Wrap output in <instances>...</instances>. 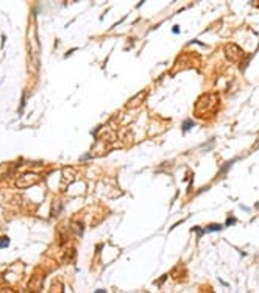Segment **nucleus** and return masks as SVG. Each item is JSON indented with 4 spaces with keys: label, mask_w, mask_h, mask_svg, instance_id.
Returning <instances> with one entry per match:
<instances>
[{
    "label": "nucleus",
    "mask_w": 259,
    "mask_h": 293,
    "mask_svg": "<svg viewBox=\"0 0 259 293\" xmlns=\"http://www.w3.org/2000/svg\"><path fill=\"white\" fill-rule=\"evenodd\" d=\"M225 55L229 61H239L243 58V50L237 44H226L225 45Z\"/></svg>",
    "instance_id": "2"
},
{
    "label": "nucleus",
    "mask_w": 259,
    "mask_h": 293,
    "mask_svg": "<svg viewBox=\"0 0 259 293\" xmlns=\"http://www.w3.org/2000/svg\"><path fill=\"white\" fill-rule=\"evenodd\" d=\"M145 94H147L145 90H144V92H139L138 95H134L133 98H130V100H128L127 106H128V108H138V106H141V103H142V101H144V98H145Z\"/></svg>",
    "instance_id": "3"
},
{
    "label": "nucleus",
    "mask_w": 259,
    "mask_h": 293,
    "mask_svg": "<svg viewBox=\"0 0 259 293\" xmlns=\"http://www.w3.org/2000/svg\"><path fill=\"white\" fill-rule=\"evenodd\" d=\"M222 229V224H208L203 231L204 232H214V231H220Z\"/></svg>",
    "instance_id": "4"
},
{
    "label": "nucleus",
    "mask_w": 259,
    "mask_h": 293,
    "mask_svg": "<svg viewBox=\"0 0 259 293\" xmlns=\"http://www.w3.org/2000/svg\"><path fill=\"white\" fill-rule=\"evenodd\" d=\"M217 103H219V97H217L215 94L201 95L195 103V115L203 117V115H208V114L214 112L215 108H217Z\"/></svg>",
    "instance_id": "1"
},
{
    "label": "nucleus",
    "mask_w": 259,
    "mask_h": 293,
    "mask_svg": "<svg viewBox=\"0 0 259 293\" xmlns=\"http://www.w3.org/2000/svg\"><path fill=\"white\" fill-rule=\"evenodd\" d=\"M192 126H194L192 118H187V120H184V122H183V126H181V128H183V131H184V132H187V131H189L190 128H192Z\"/></svg>",
    "instance_id": "5"
},
{
    "label": "nucleus",
    "mask_w": 259,
    "mask_h": 293,
    "mask_svg": "<svg viewBox=\"0 0 259 293\" xmlns=\"http://www.w3.org/2000/svg\"><path fill=\"white\" fill-rule=\"evenodd\" d=\"M236 223V218L234 217H228V220H226V226H231V224H234Z\"/></svg>",
    "instance_id": "7"
},
{
    "label": "nucleus",
    "mask_w": 259,
    "mask_h": 293,
    "mask_svg": "<svg viewBox=\"0 0 259 293\" xmlns=\"http://www.w3.org/2000/svg\"><path fill=\"white\" fill-rule=\"evenodd\" d=\"M173 33H175V34H178V33H180V26H178V25H175V26H173Z\"/></svg>",
    "instance_id": "9"
},
{
    "label": "nucleus",
    "mask_w": 259,
    "mask_h": 293,
    "mask_svg": "<svg viewBox=\"0 0 259 293\" xmlns=\"http://www.w3.org/2000/svg\"><path fill=\"white\" fill-rule=\"evenodd\" d=\"M8 245H9V238L8 237H2V238H0V248H3V246L6 248Z\"/></svg>",
    "instance_id": "6"
},
{
    "label": "nucleus",
    "mask_w": 259,
    "mask_h": 293,
    "mask_svg": "<svg viewBox=\"0 0 259 293\" xmlns=\"http://www.w3.org/2000/svg\"><path fill=\"white\" fill-rule=\"evenodd\" d=\"M233 162H234V161H233ZM233 162H228V164H225V165H223V168H222V173H225V171L228 170V167H231V165H233Z\"/></svg>",
    "instance_id": "8"
}]
</instances>
